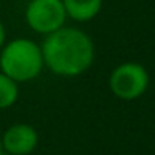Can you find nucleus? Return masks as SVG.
<instances>
[{"mask_svg": "<svg viewBox=\"0 0 155 155\" xmlns=\"http://www.w3.org/2000/svg\"><path fill=\"white\" fill-rule=\"evenodd\" d=\"M18 100V84L0 72V110L8 108Z\"/></svg>", "mask_w": 155, "mask_h": 155, "instance_id": "7", "label": "nucleus"}, {"mask_svg": "<svg viewBox=\"0 0 155 155\" xmlns=\"http://www.w3.org/2000/svg\"><path fill=\"white\" fill-rule=\"evenodd\" d=\"M150 75L147 68L137 62H124L110 74L108 85L112 94L120 100H135L147 92Z\"/></svg>", "mask_w": 155, "mask_h": 155, "instance_id": "3", "label": "nucleus"}, {"mask_svg": "<svg viewBox=\"0 0 155 155\" xmlns=\"http://www.w3.org/2000/svg\"><path fill=\"white\" fill-rule=\"evenodd\" d=\"M67 17L75 22H90L100 14L104 0H62Z\"/></svg>", "mask_w": 155, "mask_h": 155, "instance_id": "6", "label": "nucleus"}, {"mask_svg": "<svg viewBox=\"0 0 155 155\" xmlns=\"http://www.w3.org/2000/svg\"><path fill=\"white\" fill-rule=\"evenodd\" d=\"M5 42H7V32H5L4 22L0 20V50H2V47L5 45Z\"/></svg>", "mask_w": 155, "mask_h": 155, "instance_id": "8", "label": "nucleus"}, {"mask_svg": "<svg viewBox=\"0 0 155 155\" xmlns=\"http://www.w3.org/2000/svg\"><path fill=\"white\" fill-rule=\"evenodd\" d=\"M2 138L4 152L8 155H30L38 143V134L28 124H15L5 130Z\"/></svg>", "mask_w": 155, "mask_h": 155, "instance_id": "5", "label": "nucleus"}, {"mask_svg": "<svg viewBox=\"0 0 155 155\" xmlns=\"http://www.w3.org/2000/svg\"><path fill=\"white\" fill-rule=\"evenodd\" d=\"M67 18L62 0H30L25 8L27 25L44 37L62 28Z\"/></svg>", "mask_w": 155, "mask_h": 155, "instance_id": "4", "label": "nucleus"}, {"mask_svg": "<svg viewBox=\"0 0 155 155\" xmlns=\"http://www.w3.org/2000/svg\"><path fill=\"white\" fill-rule=\"evenodd\" d=\"M44 65L60 77H78L92 67L95 45L84 30L67 27L45 35L40 45Z\"/></svg>", "mask_w": 155, "mask_h": 155, "instance_id": "1", "label": "nucleus"}, {"mask_svg": "<svg viewBox=\"0 0 155 155\" xmlns=\"http://www.w3.org/2000/svg\"><path fill=\"white\" fill-rule=\"evenodd\" d=\"M44 67L40 45L30 38H14L0 50V72L17 84L37 78Z\"/></svg>", "mask_w": 155, "mask_h": 155, "instance_id": "2", "label": "nucleus"}, {"mask_svg": "<svg viewBox=\"0 0 155 155\" xmlns=\"http://www.w3.org/2000/svg\"><path fill=\"white\" fill-rule=\"evenodd\" d=\"M5 152H4V147H2V138H0V155H4Z\"/></svg>", "mask_w": 155, "mask_h": 155, "instance_id": "9", "label": "nucleus"}]
</instances>
